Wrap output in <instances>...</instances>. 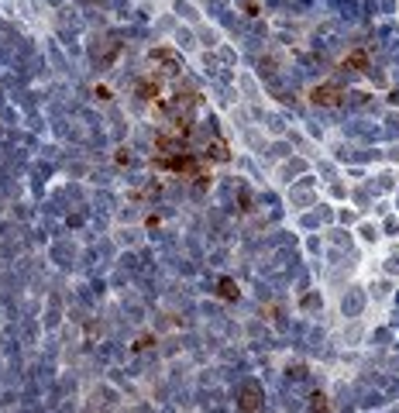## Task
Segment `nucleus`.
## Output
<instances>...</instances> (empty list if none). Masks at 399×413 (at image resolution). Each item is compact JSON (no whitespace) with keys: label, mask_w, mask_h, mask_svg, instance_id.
<instances>
[{"label":"nucleus","mask_w":399,"mask_h":413,"mask_svg":"<svg viewBox=\"0 0 399 413\" xmlns=\"http://www.w3.org/2000/svg\"><path fill=\"white\" fill-rule=\"evenodd\" d=\"M221 296L234 300V283H231V279H224V283H221Z\"/></svg>","instance_id":"nucleus-3"},{"label":"nucleus","mask_w":399,"mask_h":413,"mask_svg":"<svg viewBox=\"0 0 399 413\" xmlns=\"http://www.w3.org/2000/svg\"><path fill=\"white\" fill-rule=\"evenodd\" d=\"M255 396H258L255 389H251V392H245V403H241V406H245V410H255V406H258V399H255Z\"/></svg>","instance_id":"nucleus-4"},{"label":"nucleus","mask_w":399,"mask_h":413,"mask_svg":"<svg viewBox=\"0 0 399 413\" xmlns=\"http://www.w3.org/2000/svg\"><path fill=\"white\" fill-rule=\"evenodd\" d=\"M348 66H368V55H365V52H354V55L348 59Z\"/></svg>","instance_id":"nucleus-2"},{"label":"nucleus","mask_w":399,"mask_h":413,"mask_svg":"<svg viewBox=\"0 0 399 413\" xmlns=\"http://www.w3.org/2000/svg\"><path fill=\"white\" fill-rule=\"evenodd\" d=\"M313 100H317V103H337V90H334V86H317V90H313Z\"/></svg>","instance_id":"nucleus-1"}]
</instances>
